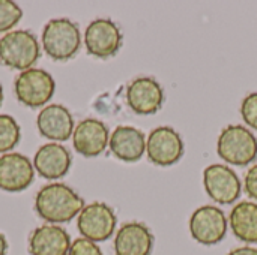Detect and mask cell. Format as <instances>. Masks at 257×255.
Returning a JSON list of instances; mask_svg holds the SVG:
<instances>
[{"label": "cell", "mask_w": 257, "mask_h": 255, "mask_svg": "<svg viewBox=\"0 0 257 255\" xmlns=\"http://www.w3.org/2000/svg\"><path fill=\"white\" fill-rule=\"evenodd\" d=\"M84 207V200L65 183L42 186L35 197V212L47 224H66Z\"/></svg>", "instance_id": "cell-1"}, {"label": "cell", "mask_w": 257, "mask_h": 255, "mask_svg": "<svg viewBox=\"0 0 257 255\" xmlns=\"http://www.w3.org/2000/svg\"><path fill=\"white\" fill-rule=\"evenodd\" d=\"M81 47V33L69 18H53L42 30V48L53 60L72 59Z\"/></svg>", "instance_id": "cell-2"}, {"label": "cell", "mask_w": 257, "mask_h": 255, "mask_svg": "<svg viewBox=\"0 0 257 255\" xmlns=\"http://www.w3.org/2000/svg\"><path fill=\"white\" fill-rule=\"evenodd\" d=\"M39 44L29 30H11L0 38V62L20 72L33 68L39 59Z\"/></svg>", "instance_id": "cell-3"}, {"label": "cell", "mask_w": 257, "mask_h": 255, "mask_svg": "<svg viewBox=\"0 0 257 255\" xmlns=\"http://www.w3.org/2000/svg\"><path fill=\"white\" fill-rule=\"evenodd\" d=\"M217 152L227 164L248 165L257 158L256 135L242 125H229L218 137Z\"/></svg>", "instance_id": "cell-4"}, {"label": "cell", "mask_w": 257, "mask_h": 255, "mask_svg": "<svg viewBox=\"0 0 257 255\" xmlns=\"http://www.w3.org/2000/svg\"><path fill=\"white\" fill-rule=\"evenodd\" d=\"M56 83L50 72L30 68L20 72L14 81V92L20 104L29 108L44 107L54 95Z\"/></svg>", "instance_id": "cell-5"}, {"label": "cell", "mask_w": 257, "mask_h": 255, "mask_svg": "<svg viewBox=\"0 0 257 255\" xmlns=\"http://www.w3.org/2000/svg\"><path fill=\"white\" fill-rule=\"evenodd\" d=\"M117 218L114 210L101 201L90 203L83 207L77 218V228L80 234L90 242H105L116 230Z\"/></svg>", "instance_id": "cell-6"}, {"label": "cell", "mask_w": 257, "mask_h": 255, "mask_svg": "<svg viewBox=\"0 0 257 255\" xmlns=\"http://www.w3.org/2000/svg\"><path fill=\"white\" fill-rule=\"evenodd\" d=\"M122 32L110 18L93 20L84 32V45L90 56L107 59L114 56L122 47Z\"/></svg>", "instance_id": "cell-7"}, {"label": "cell", "mask_w": 257, "mask_h": 255, "mask_svg": "<svg viewBox=\"0 0 257 255\" xmlns=\"http://www.w3.org/2000/svg\"><path fill=\"white\" fill-rule=\"evenodd\" d=\"M146 153L152 164L169 167L176 164L184 155V141L170 126L155 128L146 140Z\"/></svg>", "instance_id": "cell-8"}, {"label": "cell", "mask_w": 257, "mask_h": 255, "mask_svg": "<svg viewBox=\"0 0 257 255\" xmlns=\"http://www.w3.org/2000/svg\"><path fill=\"white\" fill-rule=\"evenodd\" d=\"M203 185L206 194L220 204H230L236 201L242 191L238 174L223 164H212L205 168Z\"/></svg>", "instance_id": "cell-9"}, {"label": "cell", "mask_w": 257, "mask_h": 255, "mask_svg": "<svg viewBox=\"0 0 257 255\" xmlns=\"http://www.w3.org/2000/svg\"><path fill=\"white\" fill-rule=\"evenodd\" d=\"M190 233L202 245H217L227 233L226 215L215 206L199 207L190 218Z\"/></svg>", "instance_id": "cell-10"}, {"label": "cell", "mask_w": 257, "mask_h": 255, "mask_svg": "<svg viewBox=\"0 0 257 255\" xmlns=\"http://www.w3.org/2000/svg\"><path fill=\"white\" fill-rule=\"evenodd\" d=\"M35 177L33 162L21 153L9 152L0 156V189L20 192L27 189Z\"/></svg>", "instance_id": "cell-11"}, {"label": "cell", "mask_w": 257, "mask_h": 255, "mask_svg": "<svg viewBox=\"0 0 257 255\" xmlns=\"http://www.w3.org/2000/svg\"><path fill=\"white\" fill-rule=\"evenodd\" d=\"M163 101L164 90L160 83L151 77H139L133 80L126 89V102L136 114H154L163 107Z\"/></svg>", "instance_id": "cell-12"}, {"label": "cell", "mask_w": 257, "mask_h": 255, "mask_svg": "<svg viewBox=\"0 0 257 255\" xmlns=\"http://www.w3.org/2000/svg\"><path fill=\"white\" fill-rule=\"evenodd\" d=\"M36 126L39 134L53 143L69 140L75 129L71 111L62 104L45 105L36 117Z\"/></svg>", "instance_id": "cell-13"}, {"label": "cell", "mask_w": 257, "mask_h": 255, "mask_svg": "<svg viewBox=\"0 0 257 255\" xmlns=\"http://www.w3.org/2000/svg\"><path fill=\"white\" fill-rule=\"evenodd\" d=\"M110 143V132L104 122L98 119L81 120L72 134V144L75 152L86 158L101 155Z\"/></svg>", "instance_id": "cell-14"}, {"label": "cell", "mask_w": 257, "mask_h": 255, "mask_svg": "<svg viewBox=\"0 0 257 255\" xmlns=\"http://www.w3.org/2000/svg\"><path fill=\"white\" fill-rule=\"evenodd\" d=\"M71 164V153L60 143H47L41 146L33 158L35 171L48 180H57L66 176Z\"/></svg>", "instance_id": "cell-15"}, {"label": "cell", "mask_w": 257, "mask_h": 255, "mask_svg": "<svg viewBox=\"0 0 257 255\" xmlns=\"http://www.w3.org/2000/svg\"><path fill=\"white\" fill-rule=\"evenodd\" d=\"M27 246L30 255H68L71 237L60 225L44 224L30 233Z\"/></svg>", "instance_id": "cell-16"}, {"label": "cell", "mask_w": 257, "mask_h": 255, "mask_svg": "<svg viewBox=\"0 0 257 255\" xmlns=\"http://www.w3.org/2000/svg\"><path fill=\"white\" fill-rule=\"evenodd\" d=\"M154 246L151 230L140 222L123 224L114 237L116 255H149Z\"/></svg>", "instance_id": "cell-17"}, {"label": "cell", "mask_w": 257, "mask_h": 255, "mask_svg": "<svg viewBox=\"0 0 257 255\" xmlns=\"http://www.w3.org/2000/svg\"><path fill=\"white\" fill-rule=\"evenodd\" d=\"M108 146L117 159L123 162H137L146 152V138L140 129L120 125L113 131Z\"/></svg>", "instance_id": "cell-18"}, {"label": "cell", "mask_w": 257, "mask_h": 255, "mask_svg": "<svg viewBox=\"0 0 257 255\" xmlns=\"http://www.w3.org/2000/svg\"><path fill=\"white\" fill-rule=\"evenodd\" d=\"M233 234L245 243H257V203L241 201L230 212Z\"/></svg>", "instance_id": "cell-19"}, {"label": "cell", "mask_w": 257, "mask_h": 255, "mask_svg": "<svg viewBox=\"0 0 257 255\" xmlns=\"http://www.w3.org/2000/svg\"><path fill=\"white\" fill-rule=\"evenodd\" d=\"M21 131L17 120L9 114H0V153H9L20 141Z\"/></svg>", "instance_id": "cell-20"}, {"label": "cell", "mask_w": 257, "mask_h": 255, "mask_svg": "<svg viewBox=\"0 0 257 255\" xmlns=\"http://www.w3.org/2000/svg\"><path fill=\"white\" fill-rule=\"evenodd\" d=\"M23 9L11 0H0V33H8L21 20Z\"/></svg>", "instance_id": "cell-21"}, {"label": "cell", "mask_w": 257, "mask_h": 255, "mask_svg": "<svg viewBox=\"0 0 257 255\" xmlns=\"http://www.w3.org/2000/svg\"><path fill=\"white\" fill-rule=\"evenodd\" d=\"M241 114L244 122L250 128L257 129V92H251L244 98L241 105Z\"/></svg>", "instance_id": "cell-22"}, {"label": "cell", "mask_w": 257, "mask_h": 255, "mask_svg": "<svg viewBox=\"0 0 257 255\" xmlns=\"http://www.w3.org/2000/svg\"><path fill=\"white\" fill-rule=\"evenodd\" d=\"M68 255H104L101 248L95 243V242H90L84 237H80V239H75L72 243H71V248H69V252Z\"/></svg>", "instance_id": "cell-23"}, {"label": "cell", "mask_w": 257, "mask_h": 255, "mask_svg": "<svg viewBox=\"0 0 257 255\" xmlns=\"http://www.w3.org/2000/svg\"><path fill=\"white\" fill-rule=\"evenodd\" d=\"M245 192L250 198L257 200V164L248 170L245 176Z\"/></svg>", "instance_id": "cell-24"}, {"label": "cell", "mask_w": 257, "mask_h": 255, "mask_svg": "<svg viewBox=\"0 0 257 255\" xmlns=\"http://www.w3.org/2000/svg\"><path fill=\"white\" fill-rule=\"evenodd\" d=\"M227 255H257V248L242 246V248H236V249L230 251Z\"/></svg>", "instance_id": "cell-25"}, {"label": "cell", "mask_w": 257, "mask_h": 255, "mask_svg": "<svg viewBox=\"0 0 257 255\" xmlns=\"http://www.w3.org/2000/svg\"><path fill=\"white\" fill-rule=\"evenodd\" d=\"M6 252H8V242L5 236L0 233V255H6Z\"/></svg>", "instance_id": "cell-26"}, {"label": "cell", "mask_w": 257, "mask_h": 255, "mask_svg": "<svg viewBox=\"0 0 257 255\" xmlns=\"http://www.w3.org/2000/svg\"><path fill=\"white\" fill-rule=\"evenodd\" d=\"M2 101H3V87L0 84V105H2Z\"/></svg>", "instance_id": "cell-27"}]
</instances>
